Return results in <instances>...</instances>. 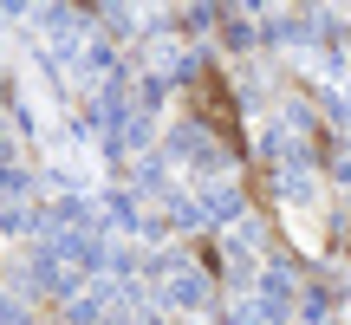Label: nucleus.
<instances>
[{"label":"nucleus","instance_id":"1","mask_svg":"<svg viewBox=\"0 0 351 325\" xmlns=\"http://www.w3.org/2000/svg\"><path fill=\"white\" fill-rule=\"evenodd\" d=\"M195 104L208 111V124H221V137H228V143H241V117H234V104H228L221 78H202V85H195Z\"/></svg>","mask_w":351,"mask_h":325}]
</instances>
